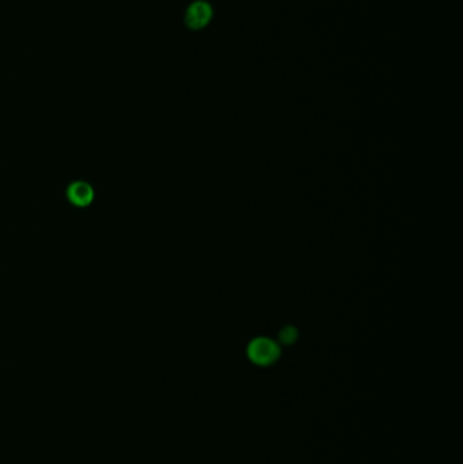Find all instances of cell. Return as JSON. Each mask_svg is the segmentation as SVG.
Returning a JSON list of instances; mask_svg holds the SVG:
<instances>
[{
    "mask_svg": "<svg viewBox=\"0 0 463 464\" xmlns=\"http://www.w3.org/2000/svg\"><path fill=\"white\" fill-rule=\"evenodd\" d=\"M212 7L207 1H194L189 6L185 14V23L189 29H204L212 19Z\"/></svg>",
    "mask_w": 463,
    "mask_h": 464,
    "instance_id": "cell-2",
    "label": "cell"
},
{
    "mask_svg": "<svg viewBox=\"0 0 463 464\" xmlns=\"http://www.w3.org/2000/svg\"><path fill=\"white\" fill-rule=\"evenodd\" d=\"M246 353L251 363L259 367H269L280 359V347L271 338L257 337L247 345Z\"/></svg>",
    "mask_w": 463,
    "mask_h": 464,
    "instance_id": "cell-1",
    "label": "cell"
},
{
    "mask_svg": "<svg viewBox=\"0 0 463 464\" xmlns=\"http://www.w3.org/2000/svg\"><path fill=\"white\" fill-rule=\"evenodd\" d=\"M298 330L296 327L291 326V325H287L284 326L280 332H279V341L284 345H292L296 339H298Z\"/></svg>",
    "mask_w": 463,
    "mask_h": 464,
    "instance_id": "cell-4",
    "label": "cell"
},
{
    "mask_svg": "<svg viewBox=\"0 0 463 464\" xmlns=\"http://www.w3.org/2000/svg\"><path fill=\"white\" fill-rule=\"evenodd\" d=\"M67 196L73 205L87 206L94 200V190L86 182L78 181L73 182V185H70V188L67 190Z\"/></svg>",
    "mask_w": 463,
    "mask_h": 464,
    "instance_id": "cell-3",
    "label": "cell"
}]
</instances>
